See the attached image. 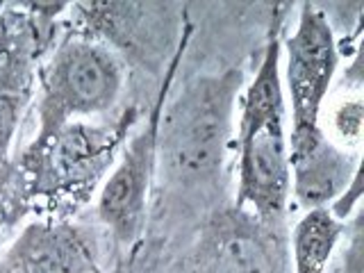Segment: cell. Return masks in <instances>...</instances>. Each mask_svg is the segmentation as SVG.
<instances>
[{
  "instance_id": "6da1fadb",
  "label": "cell",
  "mask_w": 364,
  "mask_h": 273,
  "mask_svg": "<svg viewBox=\"0 0 364 273\" xmlns=\"http://www.w3.org/2000/svg\"><path fill=\"white\" fill-rule=\"evenodd\" d=\"M244 87V68L228 66L189 77L176 94L168 91L157 128L153 187L162 200L182 212H203V219L225 205Z\"/></svg>"
},
{
  "instance_id": "7a4b0ae2",
  "label": "cell",
  "mask_w": 364,
  "mask_h": 273,
  "mask_svg": "<svg viewBox=\"0 0 364 273\" xmlns=\"http://www.w3.org/2000/svg\"><path fill=\"white\" fill-rule=\"evenodd\" d=\"M141 121L136 105L112 121H73L41 144H28L11 159L0 196V228L11 230L30 214L68 219L96 196L117 164L123 144Z\"/></svg>"
},
{
  "instance_id": "3957f363",
  "label": "cell",
  "mask_w": 364,
  "mask_h": 273,
  "mask_svg": "<svg viewBox=\"0 0 364 273\" xmlns=\"http://www.w3.org/2000/svg\"><path fill=\"white\" fill-rule=\"evenodd\" d=\"M282 9L273 11L262 62L237 107V185L232 205L259 221L284 225L289 212V128L280 77Z\"/></svg>"
},
{
  "instance_id": "277c9868",
  "label": "cell",
  "mask_w": 364,
  "mask_h": 273,
  "mask_svg": "<svg viewBox=\"0 0 364 273\" xmlns=\"http://www.w3.org/2000/svg\"><path fill=\"white\" fill-rule=\"evenodd\" d=\"M125 64L107 46L64 28L62 39L46 57L37 77V130L41 144L73 121H91L119 102Z\"/></svg>"
},
{
  "instance_id": "5b68a950",
  "label": "cell",
  "mask_w": 364,
  "mask_h": 273,
  "mask_svg": "<svg viewBox=\"0 0 364 273\" xmlns=\"http://www.w3.org/2000/svg\"><path fill=\"white\" fill-rule=\"evenodd\" d=\"M68 32L98 41L123 64L164 77L180 43L193 34L185 7L171 3H71Z\"/></svg>"
},
{
  "instance_id": "8992f818",
  "label": "cell",
  "mask_w": 364,
  "mask_h": 273,
  "mask_svg": "<svg viewBox=\"0 0 364 273\" xmlns=\"http://www.w3.org/2000/svg\"><path fill=\"white\" fill-rule=\"evenodd\" d=\"M191 34L180 43L176 57L171 60L166 73L157 89V96L151 105V112L141 117L136 128L130 132L128 141L123 144L112 166L109 176L96 193V216L102 228L109 232L112 242L121 248H132L139 244L146 232L148 216H151V196L155 187V157H157V128L162 117L164 102L182 57L187 53Z\"/></svg>"
},
{
  "instance_id": "52a82bcc",
  "label": "cell",
  "mask_w": 364,
  "mask_h": 273,
  "mask_svg": "<svg viewBox=\"0 0 364 273\" xmlns=\"http://www.w3.org/2000/svg\"><path fill=\"white\" fill-rule=\"evenodd\" d=\"M173 273H291L287 230L221 205L203 219Z\"/></svg>"
},
{
  "instance_id": "ba28073f",
  "label": "cell",
  "mask_w": 364,
  "mask_h": 273,
  "mask_svg": "<svg viewBox=\"0 0 364 273\" xmlns=\"http://www.w3.org/2000/svg\"><path fill=\"white\" fill-rule=\"evenodd\" d=\"M280 77L287 100L289 128L321 125V109L339 68L335 28L316 3H303L296 28L280 46Z\"/></svg>"
},
{
  "instance_id": "9c48e42d",
  "label": "cell",
  "mask_w": 364,
  "mask_h": 273,
  "mask_svg": "<svg viewBox=\"0 0 364 273\" xmlns=\"http://www.w3.org/2000/svg\"><path fill=\"white\" fill-rule=\"evenodd\" d=\"M362 168V157L330 139L321 125L289 128V205L328 210Z\"/></svg>"
},
{
  "instance_id": "30bf717a",
  "label": "cell",
  "mask_w": 364,
  "mask_h": 273,
  "mask_svg": "<svg viewBox=\"0 0 364 273\" xmlns=\"http://www.w3.org/2000/svg\"><path fill=\"white\" fill-rule=\"evenodd\" d=\"M0 273H98V248L71 219H32L3 250Z\"/></svg>"
},
{
  "instance_id": "8fae6325",
  "label": "cell",
  "mask_w": 364,
  "mask_h": 273,
  "mask_svg": "<svg viewBox=\"0 0 364 273\" xmlns=\"http://www.w3.org/2000/svg\"><path fill=\"white\" fill-rule=\"evenodd\" d=\"M344 232L346 223L337 221L328 210L303 212L289 235L291 273H323Z\"/></svg>"
},
{
  "instance_id": "7c38bea8",
  "label": "cell",
  "mask_w": 364,
  "mask_h": 273,
  "mask_svg": "<svg viewBox=\"0 0 364 273\" xmlns=\"http://www.w3.org/2000/svg\"><path fill=\"white\" fill-rule=\"evenodd\" d=\"M333 134L330 136L335 144H339L346 151H358L362 144V128H364V102L360 96L341 100L339 105L333 109Z\"/></svg>"
},
{
  "instance_id": "4fadbf2b",
  "label": "cell",
  "mask_w": 364,
  "mask_h": 273,
  "mask_svg": "<svg viewBox=\"0 0 364 273\" xmlns=\"http://www.w3.org/2000/svg\"><path fill=\"white\" fill-rule=\"evenodd\" d=\"M32 98L0 94V166L11 162V148H14L23 117L30 107Z\"/></svg>"
},
{
  "instance_id": "5bb4252c",
  "label": "cell",
  "mask_w": 364,
  "mask_h": 273,
  "mask_svg": "<svg viewBox=\"0 0 364 273\" xmlns=\"http://www.w3.org/2000/svg\"><path fill=\"white\" fill-rule=\"evenodd\" d=\"M9 166H11V162L9 164H5V166H0V196H3V191H5V185H7V178H9ZM3 228H0V255H3Z\"/></svg>"
}]
</instances>
